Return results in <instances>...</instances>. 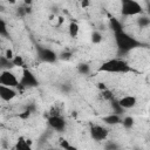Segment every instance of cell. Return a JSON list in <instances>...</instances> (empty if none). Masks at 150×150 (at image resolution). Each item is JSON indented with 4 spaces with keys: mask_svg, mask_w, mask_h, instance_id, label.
I'll return each mask as SVG.
<instances>
[{
    "mask_svg": "<svg viewBox=\"0 0 150 150\" xmlns=\"http://www.w3.org/2000/svg\"><path fill=\"white\" fill-rule=\"evenodd\" d=\"M114 35H115V43L117 46V49L122 53H129L130 50L142 46L141 41L128 34L125 30H121L118 33H115Z\"/></svg>",
    "mask_w": 150,
    "mask_h": 150,
    "instance_id": "obj_2",
    "label": "cell"
},
{
    "mask_svg": "<svg viewBox=\"0 0 150 150\" xmlns=\"http://www.w3.org/2000/svg\"><path fill=\"white\" fill-rule=\"evenodd\" d=\"M68 33L70 38H76L80 33V26L76 21H70L68 25Z\"/></svg>",
    "mask_w": 150,
    "mask_h": 150,
    "instance_id": "obj_15",
    "label": "cell"
},
{
    "mask_svg": "<svg viewBox=\"0 0 150 150\" xmlns=\"http://www.w3.org/2000/svg\"><path fill=\"white\" fill-rule=\"evenodd\" d=\"M81 5H82V7H87V6L89 5V2H88V1H83Z\"/></svg>",
    "mask_w": 150,
    "mask_h": 150,
    "instance_id": "obj_27",
    "label": "cell"
},
{
    "mask_svg": "<svg viewBox=\"0 0 150 150\" xmlns=\"http://www.w3.org/2000/svg\"><path fill=\"white\" fill-rule=\"evenodd\" d=\"M100 97H101L103 101H108V102H110L112 98H115L114 95H112V93H111L110 90H108V89H103V90H101V93H100Z\"/></svg>",
    "mask_w": 150,
    "mask_h": 150,
    "instance_id": "obj_19",
    "label": "cell"
},
{
    "mask_svg": "<svg viewBox=\"0 0 150 150\" xmlns=\"http://www.w3.org/2000/svg\"><path fill=\"white\" fill-rule=\"evenodd\" d=\"M109 103H110V107H111V109H112V114H116V115H121V116H122V114L124 112V110H123V108L118 104L117 98H112Z\"/></svg>",
    "mask_w": 150,
    "mask_h": 150,
    "instance_id": "obj_16",
    "label": "cell"
},
{
    "mask_svg": "<svg viewBox=\"0 0 150 150\" xmlns=\"http://www.w3.org/2000/svg\"><path fill=\"white\" fill-rule=\"evenodd\" d=\"M98 71L101 73H109V74H127L132 71L131 66L121 57H112L104 61L100 67Z\"/></svg>",
    "mask_w": 150,
    "mask_h": 150,
    "instance_id": "obj_1",
    "label": "cell"
},
{
    "mask_svg": "<svg viewBox=\"0 0 150 150\" xmlns=\"http://www.w3.org/2000/svg\"><path fill=\"white\" fill-rule=\"evenodd\" d=\"M0 84L6 86V87H11V88H18L19 87V79L16 77V75L7 69V70H0Z\"/></svg>",
    "mask_w": 150,
    "mask_h": 150,
    "instance_id": "obj_6",
    "label": "cell"
},
{
    "mask_svg": "<svg viewBox=\"0 0 150 150\" xmlns=\"http://www.w3.org/2000/svg\"><path fill=\"white\" fill-rule=\"evenodd\" d=\"M9 35V32H8V26H7V22L0 18V36H4V38H7Z\"/></svg>",
    "mask_w": 150,
    "mask_h": 150,
    "instance_id": "obj_18",
    "label": "cell"
},
{
    "mask_svg": "<svg viewBox=\"0 0 150 150\" xmlns=\"http://www.w3.org/2000/svg\"><path fill=\"white\" fill-rule=\"evenodd\" d=\"M137 23H138V26H139L141 28H146V27H149V25H150V18L146 16V15L141 14V15H138V18H137Z\"/></svg>",
    "mask_w": 150,
    "mask_h": 150,
    "instance_id": "obj_17",
    "label": "cell"
},
{
    "mask_svg": "<svg viewBox=\"0 0 150 150\" xmlns=\"http://www.w3.org/2000/svg\"><path fill=\"white\" fill-rule=\"evenodd\" d=\"M64 112V105L62 102H55L48 110L47 116H63Z\"/></svg>",
    "mask_w": 150,
    "mask_h": 150,
    "instance_id": "obj_12",
    "label": "cell"
},
{
    "mask_svg": "<svg viewBox=\"0 0 150 150\" xmlns=\"http://www.w3.org/2000/svg\"><path fill=\"white\" fill-rule=\"evenodd\" d=\"M47 150H62V149H61V148H57V149L54 148V149H47Z\"/></svg>",
    "mask_w": 150,
    "mask_h": 150,
    "instance_id": "obj_28",
    "label": "cell"
},
{
    "mask_svg": "<svg viewBox=\"0 0 150 150\" xmlns=\"http://www.w3.org/2000/svg\"><path fill=\"white\" fill-rule=\"evenodd\" d=\"M117 102L123 108V110L132 109L137 105V97L134 95H124V96L117 98Z\"/></svg>",
    "mask_w": 150,
    "mask_h": 150,
    "instance_id": "obj_10",
    "label": "cell"
},
{
    "mask_svg": "<svg viewBox=\"0 0 150 150\" xmlns=\"http://www.w3.org/2000/svg\"><path fill=\"white\" fill-rule=\"evenodd\" d=\"M104 149H105V150H118V145H117L115 142H112V141H108V142L105 143Z\"/></svg>",
    "mask_w": 150,
    "mask_h": 150,
    "instance_id": "obj_25",
    "label": "cell"
},
{
    "mask_svg": "<svg viewBox=\"0 0 150 150\" xmlns=\"http://www.w3.org/2000/svg\"><path fill=\"white\" fill-rule=\"evenodd\" d=\"M102 121H103L104 124H107V125H117V124H121L122 116L110 112V114L105 115L104 117H102Z\"/></svg>",
    "mask_w": 150,
    "mask_h": 150,
    "instance_id": "obj_13",
    "label": "cell"
},
{
    "mask_svg": "<svg viewBox=\"0 0 150 150\" xmlns=\"http://www.w3.org/2000/svg\"><path fill=\"white\" fill-rule=\"evenodd\" d=\"M89 135H90L91 139H94L96 142H103L108 138L109 130L107 127L101 125V124H90Z\"/></svg>",
    "mask_w": 150,
    "mask_h": 150,
    "instance_id": "obj_5",
    "label": "cell"
},
{
    "mask_svg": "<svg viewBox=\"0 0 150 150\" xmlns=\"http://www.w3.org/2000/svg\"><path fill=\"white\" fill-rule=\"evenodd\" d=\"M47 123L50 129L57 132H62L67 128V121L64 116H47Z\"/></svg>",
    "mask_w": 150,
    "mask_h": 150,
    "instance_id": "obj_8",
    "label": "cell"
},
{
    "mask_svg": "<svg viewBox=\"0 0 150 150\" xmlns=\"http://www.w3.org/2000/svg\"><path fill=\"white\" fill-rule=\"evenodd\" d=\"M121 14L125 18L138 16L143 14V7L138 1L135 0H123L121 2Z\"/></svg>",
    "mask_w": 150,
    "mask_h": 150,
    "instance_id": "obj_3",
    "label": "cell"
},
{
    "mask_svg": "<svg viewBox=\"0 0 150 150\" xmlns=\"http://www.w3.org/2000/svg\"><path fill=\"white\" fill-rule=\"evenodd\" d=\"M91 41L94 43H100L102 41V34L97 30H94L93 34H91Z\"/></svg>",
    "mask_w": 150,
    "mask_h": 150,
    "instance_id": "obj_24",
    "label": "cell"
},
{
    "mask_svg": "<svg viewBox=\"0 0 150 150\" xmlns=\"http://www.w3.org/2000/svg\"><path fill=\"white\" fill-rule=\"evenodd\" d=\"M36 55H38L40 61L46 62V63H54L57 59V55L53 49L43 47V46L36 47Z\"/></svg>",
    "mask_w": 150,
    "mask_h": 150,
    "instance_id": "obj_7",
    "label": "cell"
},
{
    "mask_svg": "<svg viewBox=\"0 0 150 150\" xmlns=\"http://www.w3.org/2000/svg\"><path fill=\"white\" fill-rule=\"evenodd\" d=\"M12 64H13V67H14V66H18V67L25 68V61H23V59H22L21 56H19V55H14V57H13V60H12Z\"/></svg>",
    "mask_w": 150,
    "mask_h": 150,
    "instance_id": "obj_23",
    "label": "cell"
},
{
    "mask_svg": "<svg viewBox=\"0 0 150 150\" xmlns=\"http://www.w3.org/2000/svg\"><path fill=\"white\" fill-rule=\"evenodd\" d=\"M39 80L35 76V74L27 67L22 68L21 76L19 79V87L20 88H36L39 86Z\"/></svg>",
    "mask_w": 150,
    "mask_h": 150,
    "instance_id": "obj_4",
    "label": "cell"
},
{
    "mask_svg": "<svg viewBox=\"0 0 150 150\" xmlns=\"http://www.w3.org/2000/svg\"><path fill=\"white\" fill-rule=\"evenodd\" d=\"M11 150H32V142L30 139L20 136Z\"/></svg>",
    "mask_w": 150,
    "mask_h": 150,
    "instance_id": "obj_11",
    "label": "cell"
},
{
    "mask_svg": "<svg viewBox=\"0 0 150 150\" xmlns=\"http://www.w3.org/2000/svg\"><path fill=\"white\" fill-rule=\"evenodd\" d=\"M121 124L125 128V129H131L134 125V118L131 116H124L121 121Z\"/></svg>",
    "mask_w": 150,
    "mask_h": 150,
    "instance_id": "obj_20",
    "label": "cell"
},
{
    "mask_svg": "<svg viewBox=\"0 0 150 150\" xmlns=\"http://www.w3.org/2000/svg\"><path fill=\"white\" fill-rule=\"evenodd\" d=\"M16 95H18L16 89L0 84V100H2L4 102H11V101H13L16 97Z\"/></svg>",
    "mask_w": 150,
    "mask_h": 150,
    "instance_id": "obj_9",
    "label": "cell"
},
{
    "mask_svg": "<svg viewBox=\"0 0 150 150\" xmlns=\"http://www.w3.org/2000/svg\"><path fill=\"white\" fill-rule=\"evenodd\" d=\"M4 57H5L6 60H8V61L12 62V60H13V57H14V53H13V50H12V49H6Z\"/></svg>",
    "mask_w": 150,
    "mask_h": 150,
    "instance_id": "obj_26",
    "label": "cell"
},
{
    "mask_svg": "<svg viewBox=\"0 0 150 150\" xmlns=\"http://www.w3.org/2000/svg\"><path fill=\"white\" fill-rule=\"evenodd\" d=\"M60 148H61L62 150H80L77 146L70 144L67 139H61V142H60Z\"/></svg>",
    "mask_w": 150,
    "mask_h": 150,
    "instance_id": "obj_21",
    "label": "cell"
},
{
    "mask_svg": "<svg viewBox=\"0 0 150 150\" xmlns=\"http://www.w3.org/2000/svg\"><path fill=\"white\" fill-rule=\"evenodd\" d=\"M109 25H110V28L112 29L114 34H115V33H118V32H121V30H124L122 22H121L120 20H117L116 18H111V19L109 20Z\"/></svg>",
    "mask_w": 150,
    "mask_h": 150,
    "instance_id": "obj_14",
    "label": "cell"
},
{
    "mask_svg": "<svg viewBox=\"0 0 150 150\" xmlns=\"http://www.w3.org/2000/svg\"><path fill=\"white\" fill-rule=\"evenodd\" d=\"M77 71L81 75H88L90 73V66L87 63H80L77 66Z\"/></svg>",
    "mask_w": 150,
    "mask_h": 150,
    "instance_id": "obj_22",
    "label": "cell"
}]
</instances>
